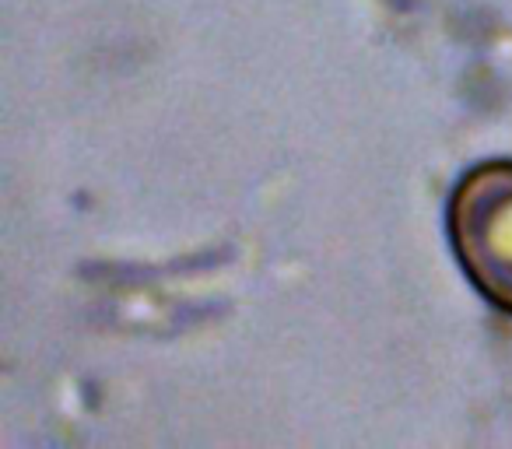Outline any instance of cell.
Wrapping results in <instances>:
<instances>
[{"mask_svg":"<svg viewBox=\"0 0 512 449\" xmlns=\"http://www.w3.org/2000/svg\"><path fill=\"white\" fill-rule=\"evenodd\" d=\"M449 243L470 285L512 313V162H481L453 186Z\"/></svg>","mask_w":512,"mask_h":449,"instance_id":"6da1fadb","label":"cell"}]
</instances>
